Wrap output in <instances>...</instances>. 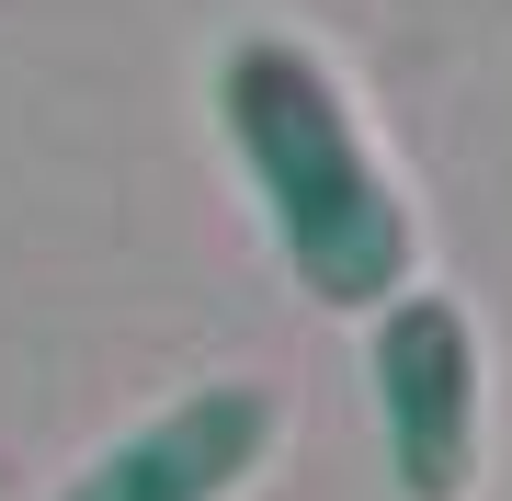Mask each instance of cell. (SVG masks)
Returning a JSON list of instances; mask_svg holds the SVG:
<instances>
[{
  "mask_svg": "<svg viewBox=\"0 0 512 501\" xmlns=\"http://www.w3.org/2000/svg\"><path fill=\"white\" fill-rule=\"evenodd\" d=\"M251 445H262V399H205V410H183V422L160 433V445L114 456L80 501H194V490H217Z\"/></svg>",
  "mask_w": 512,
  "mask_h": 501,
  "instance_id": "obj_1",
  "label": "cell"
}]
</instances>
